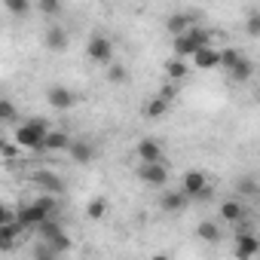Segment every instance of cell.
Returning <instances> with one entry per match:
<instances>
[{"mask_svg":"<svg viewBox=\"0 0 260 260\" xmlns=\"http://www.w3.org/2000/svg\"><path fill=\"white\" fill-rule=\"evenodd\" d=\"M49 122L46 119H40V116H34V119H25L19 128H16V141H19V147L22 150H40L43 147V138L49 135Z\"/></svg>","mask_w":260,"mask_h":260,"instance_id":"cell-1","label":"cell"},{"mask_svg":"<svg viewBox=\"0 0 260 260\" xmlns=\"http://www.w3.org/2000/svg\"><path fill=\"white\" fill-rule=\"evenodd\" d=\"M211 31L208 28H199V25H193L190 31H184L181 37H175V55H181V58H193V52H199L202 46H211Z\"/></svg>","mask_w":260,"mask_h":260,"instance_id":"cell-2","label":"cell"},{"mask_svg":"<svg viewBox=\"0 0 260 260\" xmlns=\"http://www.w3.org/2000/svg\"><path fill=\"white\" fill-rule=\"evenodd\" d=\"M86 55L95 61V64H110L113 61V43L104 37V34H92L89 37V43H86Z\"/></svg>","mask_w":260,"mask_h":260,"instance_id":"cell-3","label":"cell"},{"mask_svg":"<svg viewBox=\"0 0 260 260\" xmlns=\"http://www.w3.org/2000/svg\"><path fill=\"white\" fill-rule=\"evenodd\" d=\"M138 181H144L147 187H166L169 184V169L162 162H141L138 166Z\"/></svg>","mask_w":260,"mask_h":260,"instance_id":"cell-4","label":"cell"},{"mask_svg":"<svg viewBox=\"0 0 260 260\" xmlns=\"http://www.w3.org/2000/svg\"><path fill=\"white\" fill-rule=\"evenodd\" d=\"M46 101H49L52 110H71V107H77V95L68 86H49L46 89Z\"/></svg>","mask_w":260,"mask_h":260,"instance_id":"cell-5","label":"cell"},{"mask_svg":"<svg viewBox=\"0 0 260 260\" xmlns=\"http://www.w3.org/2000/svg\"><path fill=\"white\" fill-rule=\"evenodd\" d=\"M31 184H37L43 193H64V181H61V175H55V172H49V169H37V172H31Z\"/></svg>","mask_w":260,"mask_h":260,"instance_id":"cell-6","label":"cell"},{"mask_svg":"<svg viewBox=\"0 0 260 260\" xmlns=\"http://www.w3.org/2000/svg\"><path fill=\"white\" fill-rule=\"evenodd\" d=\"M199 16H202V13H196V10H193V13H175V16L166 19V31H169L172 37H181L184 31H190L193 25H199Z\"/></svg>","mask_w":260,"mask_h":260,"instance_id":"cell-7","label":"cell"},{"mask_svg":"<svg viewBox=\"0 0 260 260\" xmlns=\"http://www.w3.org/2000/svg\"><path fill=\"white\" fill-rule=\"evenodd\" d=\"M190 202H193V199L184 193V187H181V190H166V193L159 196V208L169 211V214H181V211H187Z\"/></svg>","mask_w":260,"mask_h":260,"instance_id":"cell-8","label":"cell"},{"mask_svg":"<svg viewBox=\"0 0 260 260\" xmlns=\"http://www.w3.org/2000/svg\"><path fill=\"white\" fill-rule=\"evenodd\" d=\"M68 43H71V37H68V31H64L61 25H49V28L43 31V46H46L49 52H64Z\"/></svg>","mask_w":260,"mask_h":260,"instance_id":"cell-9","label":"cell"},{"mask_svg":"<svg viewBox=\"0 0 260 260\" xmlns=\"http://www.w3.org/2000/svg\"><path fill=\"white\" fill-rule=\"evenodd\" d=\"M68 153H71V159H74L77 166H89V162L95 159V144L86 141V138H74L71 147H68Z\"/></svg>","mask_w":260,"mask_h":260,"instance_id":"cell-10","label":"cell"},{"mask_svg":"<svg viewBox=\"0 0 260 260\" xmlns=\"http://www.w3.org/2000/svg\"><path fill=\"white\" fill-rule=\"evenodd\" d=\"M254 254H260V239L251 233V230H245V233H236V257H254Z\"/></svg>","mask_w":260,"mask_h":260,"instance_id":"cell-11","label":"cell"},{"mask_svg":"<svg viewBox=\"0 0 260 260\" xmlns=\"http://www.w3.org/2000/svg\"><path fill=\"white\" fill-rule=\"evenodd\" d=\"M25 233H28V226H25L22 220L0 223V251H10V248H13V242H16L19 236H25Z\"/></svg>","mask_w":260,"mask_h":260,"instance_id":"cell-12","label":"cell"},{"mask_svg":"<svg viewBox=\"0 0 260 260\" xmlns=\"http://www.w3.org/2000/svg\"><path fill=\"white\" fill-rule=\"evenodd\" d=\"M193 64H196V71L220 68V49H214V46H202L199 52H193Z\"/></svg>","mask_w":260,"mask_h":260,"instance_id":"cell-13","label":"cell"},{"mask_svg":"<svg viewBox=\"0 0 260 260\" xmlns=\"http://www.w3.org/2000/svg\"><path fill=\"white\" fill-rule=\"evenodd\" d=\"M46 217H49V214H46V211H43L37 202H31V205H22V208H19V220H22L28 230H37V226H40Z\"/></svg>","mask_w":260,"mask_h":260,"instance_id":"cell-14","label":"cell"},{"mask_svg":"<svg viewBox=\"0 0 260 260\" xmlns=\"http://www.w3.org/2000/svg\"><path fill=\"white\" fill-rule=\"evenodd\" d=\"M135 153H138L141 162H162V147L153 138H141L138 147H135Z\"/></svg>","mask_w":260,"mask_h":260,"instance_id":"cell-15","label":"cell"},{"mask_svg":"<svg viewBox=\"0 0 260 260\" xmlns=\"http://www.w3.org/2000/svg\"><path fill=\"white\" fill-rule=\"evenodd\" d=\"M71 135L68 132H61V128H49V135L43 138V147L40 150H49V153H55V150H68L71 147Z\"/></svg>","mask_w":260,"mask_h":260,"instance_id":"cell-16","label":"cell"},{"mask_svg":"<svg viewBox=\"0 0 260 260\" xmlns=\"http://www.w3.org/2000/svg\"><path fill=\"white\" fill-rule=\"evenodd\" d=\"M245 214H248V208H245L239 199H226V202H220V220H226V223H239V220H245Z\"/></svg>","mask_w":260,"mask_h":260,"instance_id":"cell-17","label":"cell"},{"mask_svg":"<svg viewBox=\"0 0 260 260\" xmlns=\"http://www.w3.org/2000/svg\"><path fill=\"white\" fill-rule=\"evenodd\" d=\"M169 107H172V101H169V98L153 95V98L144 104V116H147V119H162V116L169 113Z\"/></svg>","mask_w":260,"mask_h":260,"instance_id":"cell-18","label":"cell"},{"mask_svg":"<svg viewBox=\"0 0 260 260\" xmlns=\"http://www.w3.org/2000/svg\"><path fill=\"white\" fill-rule=\"evenodd\" d=\"M205 184H208V178H205L202 172H196V169H193V172H187V175H184V181H181V187H184V193H187L190 199H193Z\"/></svg>","mask_w":260,"mask_h":260,"instance_id":"cell-19","label":"cell"},{"mask_svg":"<svg viewBox=\"0 0 260 260\" xmlns=\"http://www.w3.org/2000/svg\"><path fill=\"white\" fill-rule=\"evenodd\" d=\"M196 236H199L202 242H208V245H217L223 233H220V223H217V220H202V223L196 226Z\"/></svg>","mask_w":260,"mask_h":260,"instance_id":"cell-20","label":"cell"},{"mask_svg":"<svg viewBox=\"0 0 260 260\" xmlns=\"http://www.w3.org/2000/svg\"><path fill=\"white\" fill-rule=\"evenodd\" d=\"M187 74H190V64H187L181 55H175V58H169V61H166V77H169V80H175V83H178V80H184Z\"/></svg>","mask_w":260,"mask_h":260,"instance_id":"cell-21","label":"cell"},{"mask_svg":"<svg viewBox=\"0 0 260 260\" xmlns=\"http://www.w3.org/2000/svg\"><path fill=\"white\" fill-rule=\"evenodd\" d=\"M230 77H233V83H248V80L254 77V61H251L248 55H242V58H239V64L230 71Z\"/></svg>","mask_w":260,"mask_h":260,"instance_id":"cell-22","label":"cell"},{"mask_svg":"<svg viewBox=\"0 0 260 260\" xmlns=\"http://www.w3.org/2000/svg\"><path fill=\"white\" fill-rule=\"evenodd\" d=\"M37 233H40V239H58V236H64V226H61V220L58 217H46L40 226H37Z\"/></svg>","mask_w":260,"mask_h":260,"instance_id":"cell-23","label":"cell"},{"mask_svg":"<svg viewBox=\"0 0 260 260\" xmlns=\"http://www.w3.org/2000/svg\"><path fill=\"white\" fill-rule=\"evenodd\" d=\"M49 217H58V211H61V199H58V193H43V196H37L34 199Z\"/></svg>","mask_w":260,"mask_h":260,"instance_id":"cell-24","label":"cell"},{"mask_svg":"<svg viewBox=\"0 0 260 260\" xmlns=\"http://www.w3.org/2000/svg\"><path fill=\"white\" fill-rule=\"evenodd\" d=\"M104 214H107V199H101V196L89 199V205H86V217H89V220H101Z\"/></svg>","mask_w":260,"mask_h":260,"instance_id":"cell-25","label":"cell"},{"mask_svg":"<svg viewBox=\"0 0 260 260\" xmlns=\"http://www.w3.org/2000/svg\"><path fill=\"white\" fill-rule=\"evenodd\" d=\"M239 58H242V52L239 49H233V46H226V49H220V68L230 74L236 64H239Z\"/></svg>","mask_w":260,"mask_h":260,"instance_id":"cell-26","label":"cell"},{"mask_svg":"<svg viewBox=\"0 0 260 260\" xmlns=\"http://www.w3.org/2000/svg\"><path fill=\"white\" fill-rule=\"evenodd\" d=\"M107 80H110V83H125V80H128V71H125V64H116V61H110V64H107Z\"/></svg>","mask_w":260,"mask_h":260,"instance_id":"cell-27","label":"cell"},{"mask_svg":"<svg viewBox=\"0 0 260 260\" xmlns=\"http://www.w3.org/2000/svg\"><path fill=\"white\" fill-rule=\"evenodd\" d=\"M4 7H7L13 16H28V13H31V0H4Z\"/></svg>","mask_w":260,"mask_h":260,"instance_id":"cell-28","label":"cell"},{"mask_svg":"<svg viewBox=\"0 0 260 260\" xmlns=\"http://www.w3.org/2000/svg\"><path fill=\"white\" fill-rule=\"evenodd\" d=\"M22 147H19V141L13 138V141H0V153H4V159L7 162H16V153H19Z\"/></svg>","mask_w":260,"mask_h":260,"instance_id":"cell-29","label":"cell"},{"mask_svg":"<svg viewBox=\"0 0 260 260\" xmlns=\"http://www.w3.org/2000/svg\"><path fill=\"white\" fill-rule=\"evenodd\" d=\"M37 10L43 16H58L61 13V0H37Z\"/></svg>","mask_w":260,"mask_h":260,"instance_id":"cell-30","label":"cell"},{"mask_svg":"<svg viewBox=\"0 0 260 260\" xmlns=\"http://www.w3.org/2000/svg\"><path fill=\"white\" fill-rule=\"evenodd\" d=\"M16 113H19V110H16V104H13L10 98L0 101V119H4V122H13V119H16Z\"/></svg>","mask_w":260,"mask_h":260,"instance_id":"cell-31","label":"cell"},{"mask_svg":"<svg viewBox=\"0 0 260 260\" xmlns=\"http://www.w3.org/2000/svg\"><path fill=\"white\" fill-rule=\"evenodd\" d=\"M236 190H239L242 196H257V193H260V187H257V181H254V178H242Z\"/></svg>","mask_w":260,"mask_h":260,"instance_id":"cell-32","label":"cell"},{"mask_svg":"<svg viewBox=\"0 0 260 260\" xmlns=\"http://www.w3.org/2000/svg\"><path fill=\"white\" fill-rule=\"evenodd\" d=\"M245 34L248 37H260V13H251L245 19Z\"/></svg>","mask_w":260,"mask_h":260,"instance_id":"cell-33","label":"cell"},{"mask_svg":"<svg viewBox=\"0 0 260 260\" xmlns=\"http://www.w3.org/2000/svg\"><path fill=\"white\" fill-rule=\"evenodd\" d=\"M156 95H162V98L175 101V98H178V86H175V80H169V83H166V86H162V89H159Z\"/></svg>","mask_w":260,"mask_h":260,"instance_id":"cell-34","label":"cell"},{"mask_svg":"<svg viewBox=\"0 0 260 260\" xmlns=\"http://www.w3.org/2000/svg\"><path fill=\"white\" fill-rule=\"evenodd\" d=\"M52 245H55V251H58V254H68V251L74 248V242H71L68 236H58V239H52Z\"/></svg>","mask_w":260,"mask_h":260,"instance_id":"cell-35","label":"cell"},{"mask_svg":"<svg viewBox=\"0 0 260 260\" xmlns=\"http://www.w3.org/2000/svg\"><path fill=\"white\" fill-rule=\"evenodd\" d=\"M211 199H214V190H211L208 184H205V187H202V190L193 196V202H211Z\"/></svg>","mask_w":260,"mask_h":260,"instance_id":"cell-36","label":"cell"}]
</instances>
